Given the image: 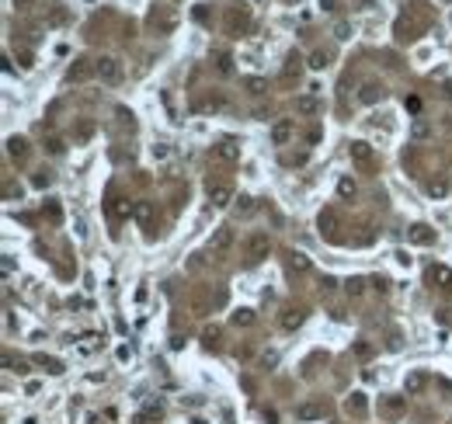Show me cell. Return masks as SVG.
I'll list each match as a JSON object with an SVG mask.
<instances>
[{
	"label": "cell",
	"instance_id": "6da1fadb",
	"mask_svg": "<svg viewBox=\"0 0 452 424\" xmlns=\"http://www.w3.org/2000/svg\"><path fill=\"white\" fill-rule=\"evenodd\" d=\"M268 254H272V236H268V233H250V236L244 240V258H247V264H261Z\"/></svg>",
	"mask_w": 452,
	"mask_h": 424
},
{
	"label": "cell",
	"instance_id": "7a4b0ae2",
	"mask_svg": "<svg viewBox=\"0 0 452 424\" xmlns=\"http://www.w3.org/2000/svg\"><path fill=\"white\" fill-rule=\"evenodd\" d=\"M233 244H236L233 226H220V230L209 236V254H212V258H226V254L233 250Z\"/></svg>",
	"mask_w": 452,
	"mask_h": 424
},
{
	"label": "cell",
	"instance_id": "3957f363",
	"mask_svg": "<svg viewBox=\"0 0 452 424\" xmlns=\"http://www.w3.org/2000/svg\"><path fill=\"white\" fill-rule=\"evenodd\" d=\"M94 73H98L104 84H118V80H122V63H118L115 56H101V60H94Z\"/></svg>",
	"mask_w": 452,
	"mask_h": 424
},
{
	"label": "cell",
	"instance_id": "277c9868",
	"mask_svg": "<svg viewBox=\"0 0 452 424\" xmlns=\"http://www.w3.org/2000/svg\"><path fill=\"white\" fill-rule=\"evenodd\" d=\"M348 156L358 164V167H372V146L366 140H355L352 146H348Z\"/></svg>",
	"mask_w": 452,
	"mask_h": 424
},
{
	"label": "cell",
	"instance_id": "5b68a950",
	"mask_svg": "<svg viewBox=\"0 0 452 424\" xmlns=\"http://www.w3.org/2000/svg\"><path fill=\"white\" fill-rule=\"evenodd\" d=\"M324 410H327V407H324L320 400H302L300 407H296V421H320Z\"/></svg>",
	"mask_w": 452,
	"mask_h": 424
},
{
	"label": "cell",
	"instance_id": "8992f818",
	"mask_svg": "<svg viewBox=\"0 0 452 424\" xmlns=\"http://www.w3.org/2000/svg\"><path fill=\"white\" fill-rule=\"evenodd\" d=\"M382 98H386V87H382L379 80H366L362 90H358V101H362V104H376Z\"/></svg>",
	"mask_w": 452,
	"mask_h": 424
},
{
	"label": "cell",
	"instance_id": "52a82bcc",
	"mask_svg": "<svg viewBox=\"0 0 452 424\" xmlns=\"http://www.w3.org/2000/svg\"><path fill=\"white\" fill-rule=\"evenodd\" d=\"M212 156H216L220 164H236V160H240V146L230 142V140H223V142L212 146Z\"/></svg>",
	"mask_w": 452,
	"mask_h": 424
},
{
	"label": "cell",
	"instance_id": "ba28073f",
	"mask_svg": "<svg viewBox=\"0 0 452 424\" xmlns=\"http://www.w3.org/2000/svg\"><path fill=\"white\" fill-rule=\"evenodd\" d=\"M292 132H296L292 118H278V122L272 126V142H275V146H286V142L292 140Z\"/></svg>",
	"mask_w": 452,
	"mask_h": 424
},
{
	"label": "cell",
	"instance_id": "9c48e42d",
	"mask_svg": "<svg viewBox=\"0 0 452 424\" xmlns=\"http://www.w3.org/2000/svg\"><path fill=\"white\" fill-rule=\"evenodd\" d=\"M407 236H410V244H418V247H428V244H435V230H432L428 222H414Z\"/></svg>",
	"mask_w": 452,
	"mask_h": 424
},
{
	"label": "cell",
	"instance_id": "30bf717a",
	"mask_svg": "<svg viewBox=\"0 0 452 424\" xmlns=\"http://www.w3.org/2000/svg\"><path fill=\"white\" fill-rule=\"evenodd\" d=\"M209 202H212L216 209H226V206L233 202V188H230V184H212V181H209Z\"/></svg>",
	"mask_w": 452,
	"mask_h": 424
},
{
	"label": "cell",
	"instance_id": "8fae6325",
	"mask_svg": "<svg viewBox=\"0 0 452 424\" xmlns=\"http://www.w3.org/2000/svg\"><path fill=\"white\" fill-rule=\"evenodd\" d=\"M302 320H306V310H300V306H286V310H282V320H278V324H282V330H296Z\"/></svg>",
	"mask_w": 452,
	"mask_h": 424
},
{
	"label": "cell",
	"instance_id": "7c38bea8",
	"mask_svg": "<svg viewBox=\"0 0 452 424\" xmlns=\"http://www.w3.org/2000/svg\"><path fill=\"white\" fill-rule=\"evenodd\" d=\"M428 282L438 285V288H452V272L446 264H432V268H428Z\"/></svg>",
	"mask_w": 452,
	"mask_h": 424
},
{
	"label": "cell",
	"instance_id": "4fadbf2b",
	"mask_svg": "<svg viewBox=\"0 0 452 424\" xmlns=\"http://www.w3.org/2000/svg\"><path fill=\"white\" fill-rule=\"evenodd\" d=\"M424 386H428V376H424V372H410V376L404 379V393H407V396H418Z\"/></svg>",
	"mask_w": 452,
	"mask_h": 424
},
{
	"label": "cell",
	"instance_id": "5bb4252c",
	"mask_svg": "<svg viewBox=\"0 0 452 424\" xmlns=\"http://www.w3.org/2000/svg\"><path fill=\"white\" fill-rule=\"evenodd\" d=\"M404 410H407V396H386L382 400V414L386 418H400Z\"/></svg>",
	"mask_w": 452,
	"mask_h": 424
},
{
	"label": "cell",
	"instance_id": "9a60e30c",
	"mask_svg": "<svg viewBox=\"0 0 452 424\" xmlns=\"http://www.w3.org/2000/svg\"><path fill=\"white\" fill-rule=\"evenodd\" d=\"M320 233H327V240H338V216L330 209L320 212Z\"/></svg>",
	"mask_w": 452,
	"mask_h": 424
},
{
	"label": "cell",
	"instance_id": "2e32d148",
	"mask_svg": "<svg viewBox=\"0 0 452 424\" xmlns=\"http://www.w3.org/2000/svg\"><path fill=\"white\" fill-rule=\"evenodd\" d=\"M286 264H289V272H292V275H306V272H310V258L300 254V250H292Z\"/></svg>",
	"mask_w": 452,
	"mask_h": 424
},
{
	"label": "cell",
	"instance_id": "e0dca14e",
	"mask_svg": "<svg viewBox=\"0 0 452 424\" xmlns=\"http://www.w3.org/2000/svg\"><path fill=\"white\" fill-rule=\"evenodd\" d=\"M366 407H369V404H366V393H352V396H348V414L362 418V414H366Z\"/></svg>",
	"mask_w": 452,
	"mask_h": 424
},
{
	"label": "cell",
	"instance_id": "ac0fdd59",
	"mask_svg": "<svg viewBox=\"0 0 452 424\" xmlns=\"http://www.w3.org/2000/svg\"><path fill=\"white\" fill-rule=\"evenodd\" d=\"M90 70H94V66H87V60H76L74 66H70V73H66V80H84Z\"/></svg>",
	"mask_w": 452,
	"mask_h": 424
},
{
	"label": "cell",
	"instance_id": "d6986e66",
	"mask_svg": "<svg viewBox=\"0 0 452 424\" xmlns=\"http://www.w3.org/2000/svg\"><path fill=\"white\" fill-rule=\"evenodd\" d=\"M7 153H10V156H24V153H28V142L21 140V136H10V140H7Z\"/></svg>",
	"mask_w": 452,
	"mask_h": 424
},
{
	"label": "cell",
	"instance_id": "ffe728a7",
	"mask_svg": "<svg viewBox=\"0 0 452 424\" xmlns=\"http://www.w3.org/2000/svg\"><path fill=\"white\" fill-rule=\"evenodd\" d=\"M132 216H136L140 222H150L153 219V206L150 202H136V206H132Z\"/></svg>",
	"mask_w": 452,
	"mask_h": 424
},
{
	"label": "cell",
	"instance_id": "44dd1931",
	"mask_svg": "<svg viewBox=\"0 0 452 424\" xmlns=\"http://www.w3.org/2000/svg\"><path fill=\"white\" fill-rule=\"evenodd\" d=\"M344 292H348L352 299H358V296L366 292V278H348V282H344Z\"/></svg>",
	"mask_w": 452,
	"mask_h": 424
},
{
	"label": "cell",
	"instance_id": "7402d4cb",
	"mask_svg": "<svg viewBox=\"0 0 452 424\" xmlns=\"http://www.w3.org/2000/svg\"><path fill=\"white\" fill-rule=\"evenodd\" d=\"M233 324H236V327H250V324H254V310H247V306L236 310V313H233Z\"/></svg>",
	"mask_w": 452,
	"mask_h": 424
},
{
	"label": "cell",
	"instance_id": "603a6c76",
	"mask_svg": "<svg viewBox=\"0 0 452 424\" xmlns=\"http://www.w3.org/2000/svg\"><path fill=\"white\" fill-rule=\"evenodd\" d=\"M327 63H330V52H324V49H316V52L310 56V66H313V70H324Z\"/></svg>",
	"mask_w": 452,
	"mask_h": 424
},
{
	"label": "cell",
	"instance_id": "cb8c5ba5",
	"mask_svg": "<svg viewBox=\"0 0 452 424\" xmlns=\"http://www.w3.org/2000/svg\"><path fill=\"white\" fill-rule=\"evenodd\" d=\"M338 195H341V198H355V181H352V178H341V181H338Z\"/></svg>",
	"mask_w": 452,
	"mask_h": 424
},
{
	"label": "cell",
	"instance_id": "d4e9b609",
	"mask_svg": "<svg viewBox=\"0 0 452 424\" xmlns=\"http://www.w3.org/2000/svg\"><path fill=\"white\" fill-rule=\"evenodd\" d=\"M296 108H300L302 115H313L320 104H316V98H300V101H296Z\"/></svg>",
	"mask_w": 452,
	"mask_h": 424
},
{
	"label": "cell",
	"instance_id": "484cf974",
	"mask_svg": "<svg viewBox=\"0 0 452 424\" xmlns=\"http://www.w3.org/2000/svg\"><path fill=\"white\" fill-rule=\"evenodd\" d=\"M244 87H247L250 94H261V90H264L268 84H264V80H258V76H247V80H244Z\"/></svg>",
	"mask_w": 452,
	"mask_h": 424
},
{
	"label": "cell",
	"instance_id": "4316f807",
	"mask_svg": "<svg viewBox=\"0 0 452 424\" xmlns=\"http://www.w3.org/2000/svg\"><path fill=\"white\" fill-rule=\"evenodd\" d=\"M35 362H38V365H46L49 372H63V362H56V358H46V354H38Z\"/></svg>",
	"mask_w": 452,
	"mask_h": 424
},
{
	"label": "cell",
	"instance_id": "83f0119b",
	"mask_svg": "<svg viewBox=\"0 0 452 424\" xmlns=\"http://www.w3.org/2000/svg\"><path fill=\"white\" fill-rule=\"evenodd\" d=\"M428 122H414V140H428Z\"/></svg>",
	"mask_w": 452,
	"mask_h": 424
},
{
	"label": "cell",
	"instance_id": "f1b7e54d",
	"mask_svg": "<svg viewBox=\"0 0 452 424\" xmlns=\"http://www.w3.org/2000/svg\"><path fill=\"white\" fill-rule=\"evenodd\" d=\"M428 195H446V181H432L428 184Z\"/></svg>",
	"mask_w": 452,
	"mask_h": 424
},
{
	"label": "cell",
	"instance_id": "f546056e",
	"mask_svg": "<svg viewBox=\"0 0 452 424\" xmlns=\"http://www.w3.org/2000/svg\"><path fill=\"white\" fill-rule=\"evenodd\" d=\"M372 288H376L379 296H382V292L390 288V278H382V275H379V278H372Z\"/></svg>",
	"mask_w": 452,
	"mask_h": 424
},
{
	"label": "cell",
	"instance_id": "4dcf8cb0",
	"mask_svg": "<svg viewBox=\"0 0 452 424\" xmlns=\"http://www.w3.org/2000/svg\"><path fill=\"white\" fill-rule=\"evenodd\" d=\"M355 354H358V358H369V354H372V348H369L366 341H358V344H355Z\"/></svg>",
	"mask_w": 452,
	"mask_h": 424
},
{
	"label": "cell",
	"instance_id": "1f68e13d",
	"mask_svg": "<svg viewBox=\"0 0 452 424\" xmlns=\"http://www.w3.org/2000/svg\"><path fill=\"white\" fill-rule=\"evenodd\" d=\"M216 70H220V73H230V56H216Z\"/></svg>",
	"mask_w": 452,
	"mask_h": 424
},
{
	"label": "cell",
	"instance_id": "d6a6232c",
	"mask_svg": "<svg viewBox=\"0 0 452 424\" xmlns=\"http://www.w3.org/2000/svg\"><path fill=\"white\" fill-rule=\"evenodd\" d=\"M46 146H49V153H63V140H49Z\"/></svg>",
	"mask_w": 452,
	"mask_h": 424
},
{
	"label": "cell",
	"instance_id": "836d02e7",
	"mask_svg": "<svg viewBox=\"0 0 452 424\" xmlns=\"http://www.w3.org/2000/svg\"><path fill=\"white\" fill-rule=\"evenodd\" d=\"M49 184V174H35V188H46Z\"/></svg>",
	"mask_w": 452,
	"mask_h": 424
},
{
	"label": "cell",
	"instance_id": "e575fe53",
	"mask_svg": "<svg viewBox=\"0 0 452 424\" xmlns=\"http://www.w3.org/2000/svg\"><path fill=\"white\" fill-rule=\"evenodd\" d=\"M206 348H216V330H206Z\"/></svg>",
	"mask_w": 452,
	"mask_h": 424
},
{
	"label": "cell",
	"instance_id": "d590c367",
	"mask_svg": "<svg viewBox=\"0 0 452 424\" xmlns=\"http://www.w3.org/2000/svg\"><path fill=\"white\" fill-rule=\"evenodd\" d=\"M32 4H35V0H14V7H18V10H24V7H32Z\"/></svg>",
	"mask_w": 452,
	"mask_h": 424
},
{
	"label": "cell",
	"instance_id": "8d00e7d4",
	"mask_svg": "<svg viewBox=\"0 0 452 424\" xmlns=\"http://www.w3.org/2000/svg\"><path fill=\"white\" fill-rule=\"evenodd\" d=\"M355 4H358V7H372L376 0H355Z\"/></svg>",
	"mask_w": 452,
	"mask_h": 424
}]
</instances>
